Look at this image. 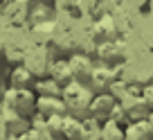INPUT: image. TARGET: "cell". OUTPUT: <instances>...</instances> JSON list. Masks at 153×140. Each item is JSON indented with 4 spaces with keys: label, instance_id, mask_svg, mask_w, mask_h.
I'll return each instance as SVG.
<instances>
[{
    "label": "cell",
    "instance_id": "1",
    "mask_svg": "<svg viewBox=\"0 0 153 140\" xmlns=\"http://www.w3.org/2000/svg\"><path fill=\"white\" fill-rule=\"evenodd\" d=\"M61 97H63V102H65V106H68V113H72V115L83 120V118L88 115V106H90L92 97H95V91H92L90 86H86V82L72 79V82H68L65 86H63Z\"/></svg>",
    "mask_w": 153,
    "mask_h": 140
},
{
    "label": "cell",
    "instance_id": "2",
    "mask_svg": "<svg viewBox=\"0 0 153 140\" xmlns=\"http://www.w3.org/2000/svg\"><path fill=\"white\" fill-rule=\"evenodd\" d=\"M5 106L14 109L16 113L20 115H32L36 111V93L32 88H14L11 86L9 91L5 93Z\"/></svg>",
    "mask_w": 153,
    "mask_h": 140
},
{
    "label": "cell",
    "instance_id": "3",
    "mask_svg": "<svg viewBox=\"0 0 153 140\" xmlns=\"http://www.w3.org/2000/svg\"><path fill=\"white\" fill-rule=\"evenodd\" d=\"M115 104H117V97H115L113 93H108V91L95 93L90 106H88V115H92L95 120L104 122V120H108V118H110V111H113Z\"/></svg>",
    "mask_w": 153,
    "mask_h": 140
},
{
    "label": "cell",
    "instance_id": "4",
    "mask_svg": "<svg viewBox=\"0 0 153 140\" xmlns=\"http://www.w3.org/2000/svg\"><path fill=\"white\" fill-rule=\"evenodd\" d=\"M36 113L41 115H65L68 106L61 95H36Z\"/></svg>",
    "mask_w": 153,
    "mask_h": 140
},
{
    "label": "cell",
    "instance_id": "5",
    "mask_svg": "<svg viewBox=\"0 0 153 140\" xmlns=\"http://www.w3.org/2000/svg\"><path fill=\"white\" fill-rule=\"evenodd\" d=\"M120 104L124 106L126 118H128V120H142V118H146L149 111H151V109L144 104L142 95H131L128 91H126V95L120 100Z\"/></svg>",
    "mask_w": 153,
    "mask_h": 140
},
{
    "label": "cell",
    "instance_id": "6",
    "mask_svg": "<svg viewBox=\"0 0 153 140\" xmlns=\"http://www.w3.org/2000/svg\"><path fill=\"white\" fill-rule=\"evenodd\" d=\"M113 82H115V73L110 70L108 66H97V68H92V75H90V79H88V84H90V88H92L95 93L108 91V88L113 86Z\"/></svg>",
    "mask_w": 153,
    "mask_h": 140
},
{
    "label": "cell",
    "instance_id": "7",
    "mask_svg": "<svg viewBox=\"0 0 153 140\" xmlns=\"http://www.w3.org/2000/svg\"><path fill=\"white\" fill-rule=\"evenodd\" d=\"M68 66H70V75L72 79H76V82H88L92 75V61L88 57H83V54H74V57L68 59Z\"/></svg>",
    "mask_w": 153,
    "mask_h": 140
},
{
    "label": "cell",
    "instance_id": "8",
    "mask_svg": "<svg viewBox=\"0 0 153 140\" xmlns=\"http://www.w3.org/2000/svg\"><path fill=\"white\" fill-rule=\"evenodd\" d=\"M2 122H5V129L9 131V136H20L25 129H29V118L27 115H20V113H16L14 109L5 106L2 109Z\"/></svg>",
    "mask_w": 153,
    "mask_h": 140
},
{
    "label": "cell",
    "instance_id": "9",
    "mask_svg": "<svg viewBox=\"0 0 153 140\" xmlns=\"http://www.w3.org/2000/svg\"><path fill=\"white\" fill-rule=\"evenodd\" d=\"M153 131L149 127L146 118L142 120H131L128 124L124 127V140H151Z\"/></svg>",
    "mask_w": 153,
    "mask_h": 140
},
{
    "label": "cell",
    "instance_id": "10",
    "mask_svg": "<svg viewBox=\"0 0 153 140\" xmlns=\"http://www.w3.org/2000/svg\"><path fill=\"white\" fill-rule=\"evenodd\" d=\"M81 136H83V120L72 113H65L63 115V140H81Z\"/></svg>",
    "mask_w": 153,
    "mask_h": 140
},
{
    "label": "cell",
    "instance_id": "11",
    "mask_svg": "<svg viewBox=\"0 0 153 140\" xmlns=\"http://www.w3.org/2000/svg\"><path fill=\"white\" fill-rule=\"evenodd\" d=\"M41 131L45 133V140H63V115H48Z\"/></svg>",
    "mask_w": 153,
    "mask_h": 140
},
{
    "label": "cell",
    "instance_id": "12",
    "mask_svg": "<svg viewBox=\"0 0 153 140\" xmlns=\"http://www.w3.org/2000/svg\"><path fill=\"white\" fill-rule=\"evenodd\" d=\"M50 77L54 79V82L59 84V86H65L68 82H72V75H70V66H68V61H54L52 66H50Z\"/></svg>",
    "mask_w": 153,
    "mask_h": 140
},
{
    "label": "cell",
    "instance_id": "13",
    "mask_svg": "<svg viewBox=\"0 0 153 140\" xmlns=\"http://www.w3.org/2000/svg\"><path fill=\"white\" fill-rule=\"evenodd\" d=\"M34 84V75L29 68H14V73H11V86L14 88H32Z\"/></svg>",
    "mask_w": 153,
    "mask_h": 140
},
{
    "label": "cell",
    "instance_id": "14",
    "mask_svg": "<svg viewBox=\"0 0 153 140\" xmlns=\"http://www.w3.org/2000/svg\"><path fill=\"white\" fill-rule=\"evenodd\" d=\"M101 140H124V127H122V122L104 120V124H101Z\"/></svg>",
    "mask_w": 153,
    "mask_h": 140
},
{
    "label": "cell",
    "instance_id": "15",
    "mask_svg": "<svg viewBox=\"0 0 153 140\" xmlns=\"http://www.w3.org/2000/svg\"><path fill=\"white\" fill-rule=\"evenodd\" d=\"M61 91H63V86H59L52 77L36 84V95H61Z\"/></svg>",
    "mask_w": 153,
    "mask_h": 140
},
{
    "label": "cell",
    "instance_id": "16",
    "mask_svg": "<svg viewBox=\"0 0 153 140\" xmlns=\"http://www.w3.org/2000/svg\"><path fill=\"white\" fill-rule=\"evenodd\" d=\"M20 140H45V133L41 129L29 124V129H25L23 133H20Z\"/></svg>",
    "mask_w": 153,
    "mask_h": 140
},
{
    "label": "cell",
    "instance_id": "17",
    "mask_svg": "<svg viewBox=\"0 0 153 140\" xmlns=\"http://www.w3.org/2000/svg\"><path fill=\"white\" fill-rule=\"evenodd\" d=\"M108 120H115V122H124V120H128V118H126L124 106L120 104V100H117V104L113 106V111H110V118H108Z\"/></svg>",
    "mask_w": 153,
    "mask_h": 140
},
{
    "label": "cell",
    "instance_id": "18",
    "mask_svg": "<svg viewBox=\"0 0 153 140\" xmlns=\"http://www.w3.org/2000/svg\"><path fill=\"white\" fill-rule=\"evenodd\" d=\"M99 54H101V57H106L108 61H113V59L117 57V50H115V45L110 43V41H104V45L99 48Z\"/></svg>",
    "mask_w": 153,
    "mask_h": 140
},
{
    "label": "cell",
    "instance_id": "19",
    "mask_svg": "<svg viewBox=\"0 0 153 140\" xmlns=\"http://www.w3.org/2000/svg\"><path fill=\"white\" fill-rule=\"evenodd\" d=\"M142 100H144V104H146L149 109H153V84H146V86L142 88Z\"/></svg>",
    "mask_w": 153,
    "mask_h": 140
},
{
    "label": "cell",
    "instance_id": "20",
    "mask_svg": "<svg viewBox=\"0 0 153 140\" xmlns=\"http://www.w3.org/2000/svg\"><path fill=\"white\" fill-rule=\"evenodd\" d=\"M146 122H149V127H151V131H153V109L149 111V115H146Z\"/></svg>",
    "mask_w": 153,
    "mask_h": 140
},
{
    "label": "cell",
    "instance_id": "21",
    "mask_svg": "<svg viewBox=\"0 0 153 140\" xmlns=\"http://www.w3.org/2000/svg\"><path fill=\"white\" fill-rule=\"evenodd\" d=\"M7 140H20V136H9Z\"/></svg>",
    "mask_w": 153,
    "mask_h": 140
},
{
    "label": "cell",
    "instance_id": "22",
    "mask_svg": "<svg viewBox=\"0 0 153 140\" xmlns=\"http://www.w3.org/2000/svg\"><path fill=\"white\" fill-rule=\"evenodd\" d=\"M151 140H153V138H151Z\"/></svg>",
    "mask_w": 153,
    "mask_h": 140
}]
</instances>
